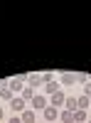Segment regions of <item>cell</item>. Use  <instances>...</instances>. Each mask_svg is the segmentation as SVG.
Returning a JSON list of instances; mask_svg holds the SVG:
<instances>
[{
  "mask_svg": "<svg viewBox=\"0 0 91 123\" xmlns=\"http://www.w3.org/2000/svg\"><path fill=\"white\" fill-rule=\"evenodd\" d=\"M67 91H57V94L54 96H49V106H54V108H59V111H62L64 108V101H67Z\"/></svg>",
  "mask_w": 91,
  "mask_h": 123,
  "instance_id": "5",
  "label": "cell"
},
{
  "mask_svg": "<svg viewBox=\"0 0 91 123\" xmlns=\"http://www.w3.org/2000/svg\"><path fill=\"white\" fill-rule=\"evenodd\" d=\"M86 123H91V118H89V121H86Z\"/></svg>",
  "mask_w": 91,
  "mask_h": 123,
  "instance_id": "19",
  "label": "cell"
},
{
  "mask_svg": "<svg viewBox=\"0 0 91 123\" xmlns=\"http://www.w3.org/2000/svg\"><path fill=\"white\" fill-rule=\"evenodd\" d=\"M7 123H22V121H20V116H15V113H12V116L7 118Z\"/></svg>",
  "mask_w": 91,
  "mask_h": 123,
  "instance_id": "17",
  "label": "cell"
},
{
  "mask_svg": "<svg viewBox=\"0 0 91 123\" xmlns=\"http://www.w3.org/2000/svg\"><path fill=\"white\" fill-rule=\"evenodd\" d=\"M57 81H59V84H62V89L67 91L69 86H74V84H76V74H74V71H64V74H59V76H57Z\"/></svg>",
  "mask_w": 91,
  "mask_h": 123,
  "instance_id": "4",
  "label": "cell"
},
{
  "mask_svg": "<svg viewBox=\"0 0 91 123\" xmlns=\"http://www.w3.org/2000/svg\"><path fill=\"white\" fill-rule=\"evenodd\" d=\"M76 108H79V106H76V96H67V101H64V111H72V113H74Z\"/></svg>",
  "mask_w": 91,
  "mask_h": 123,
  "instance_id": "12",
  "label": "cell"
},
{
  "mask_svg": "<svg viewBox=\"0 0 91 123\" xmlns=\"http://www.w3.org/2000/svg\"><path fill=\"white\" fill-rule=\"evenodd\" d=\"M42 91H44V96L49 98V96H54L57 91H64V89H62V84L54 79V81H49V84H44V86H42Z\"/></svg>",
  "mask_w": 91,
  "mask_h": 123,
  "instance_id": "7",
  "label": "cell"
},
{
  "mask_svg": "<svg viewBox=\"0 0 91 123\" xmlns=\"http://www.w3.org/2000/svg\"><path fill=\"white\" fill-rule=\"evenodd\" d=\"M47 106H49V98H47L44 94H35V98L30 101V108H32L35 113H42Z\"/></svg>",
  "mask_w": 91,
  "mask_h": 123,
  "instance_id": "1",
  "label": "cell"
},
{
  "mask_svg": "<svg viewBox=\"0 0 91 123\" xmlns=\"http://www.w3.org/2000/svg\"><path fill=\"white\" fill-rule=\"evenodd\" d=\"M89 121V113H86V111H74V123H86Z\"/></svg>",
  "mask_w": 91,
  "mask_h": 123,
  "instance_id": "13",
  "label": "cell"
},
{
  "mask_svg": "<svg viewBox=\"0 0 91 123\" xmlns=\"http://www.w3.org/2000/svg\"><path fill=\"white\" fill-rule=\"evenodd\" d=\"M76 106H79V111H89V108H91V98L84 96V94L76 96Z\"/></svg>",
  "mask_w": 91,
  "mask_h": 123,
  "instance_id": "10",
  "label": "cell"
},
{
  "mask_svg": "<svg viewBox=\"0 0 91 123\" xmlns=\"http://www.w3.org/2000/svg\"><path fill=\"white\" fill-rule=\"evenodd\" d=\"M7 106H10V111H12V113H15V116H20V113H22V111H25V108H30V104H27V101H25L22 96H15V98H12V101H10V104H7Z\"/></svg>",
  "mask_w": 91,
  "mask_h": 123,
  "instance_id": "3",
  "label": "cell"
},
{
  "mask_svg": "<svg viewBox=\"0 0 91 123\" xmlns=\"http://www.w3.org/2000/svg\"><path fill=\"white\" fill-rule=\"evenodd\" d=\"M76 81H79V84H81V86H84V84H86V81H89V74H76Z\"/></svg>",
  "mask_w": 91,
  "mask_h": 123,
  "instance_id": "16",
  "label": "cell"
},
{
  "mask_svg": "<svg viewBox=\"0 0 91 123\" xmlns=\"http://www.w3.org/2000/svg\"><path fill=\"white\" fill-rule=\"evenodd\" d=\"M35 94H37V91H35V89H30V86H25V91H22V94H20V96H22V98L27 101V104H30V101H32V98H35Z\"/></svg>",
  "mask_w": 91,
  "mask_h": 123,
  "instance_id": "14",
  "label": "cell"
},
{
  "mask_svg": "<svg viewBox=\"0 0 91 123\" xmlns=\"http://www.w3.org/2000/svg\"><path fill=\"white\" fill-rule=\"evenodd\" d=\"M7 86H10V91H12V94L15 96H20V94H22V91H25V76H12V79H10L7 81Z\"/></svg>",
  "mask_w": 91,
  "mask_h": 123,
  "instance_id": "2",
  "label": "cell"
},
{
  "mask_svg": "<svg viewBox=\"0 0 91 123\" xmlns=\"http://www.w3.org/2000/svg\"><path fill=\"white\" fill-rule=\"evenodd\" d=\"M25 84L30 89H42V74H27L25 76Z\"/></svg>",
  "mask_w": 91,
  "mask_h": 123,
  "instance_id": "8",
  "label": "cell"
},
{
  "mask_svg": "<svg viewBox=\"0 0 91 123\" xmlns=\"http://www.w3.org/2000/svg\"><path fill=\"white\" fill-rule=\"evenodd\" d=\"M54 79H57L54 71H44V74H42V86H44V84H49V81H54Z\"/></svg>",
  "mask_w": 91,
  "mask_h": 123,
  "instance_id": "15",
  "label": "cell"
},
{
  "mask_svg": "<svg viewBox=\"0 0 91 123\" xmlns=\"http://www.w3.org/2000/svg\"><path fill=\"white\" fill-rule=\"evenodd\" d=\"M20 121H22V123H37V113L32 108H25L22 113H20Z\"/></svg>",
  "mask_w": 91,
  "mask_h": 123,
  "instance_id": "9",
  "label": "cell"
},
{
  "mask_svg": "<svg viewBox=\"0 0 91 123\" xmlns=\"http://www.w3.org/2000/svg\"><path fill=\"white\" fill-rule=\"evenodd\" d=\"M57 123H74V113H72V111H59V121Z\"/></svg>",
  "mask_w": 91,
  "mask_h": 123,
  "instance_id": "11",
  "label": "cell"
},
{
  "mask_svg": "<svg viewBox=\"0 0 91 123\" xmlns=\"http://www.w3.org/2000/svg\"><path fill=\"white\" fill-rule=\"evenodd\" d=\"M5 118V108H0V121H3Z\"/></svg>",
  "mask_w": 91,
  "mask_h": 123,
  "instance_id": "18",
  "label": "cell"
},
{
  "mask_svg": "<svg viewBox=\"0 0 91 123\" xmlns=\"http://www.w3.org/2000/svg\"><path fill=\"white\" fill-rule=\"evenodd\" d=\"M42 118H44V123H57V121H59V108L47 106V108L42 111Z\"/></svg>",
  "mask_w": 91,
  "mask_h": 123,
  "instance_id": "6",
  "label": "cell"
}]
</instances>
